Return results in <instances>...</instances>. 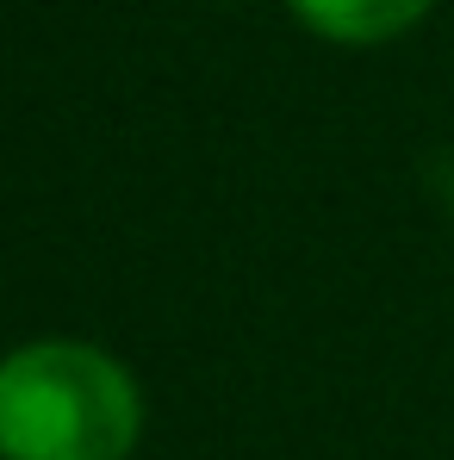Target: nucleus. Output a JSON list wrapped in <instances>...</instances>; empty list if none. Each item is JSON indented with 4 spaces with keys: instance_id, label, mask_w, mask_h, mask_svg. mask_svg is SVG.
Masks as SVG:
<instances>
[{
    "instance_id": "nucleus-2",
    "label": "nucleus",
    "mask_w": 454,
    "mask_h": 460,
    "mask_svg": "<svg viewBox=\"0 0 454 460\" xmlns=\"http://www.w3.org/2000/svg\"><path fill=\"white\" fill-rule=\"evenodd\" d=\"M293 13L336 44H379V38H398L405 25H417L430 13V0H293Z\"/></svg>"
},
{
    "instance_id": "nucleus-1",
    "label": "nucleus",
    "mask_w": 454,
    "mask_h": 460,
    "mask_svg": "<svg viewBox=\"0 0 454 460\" xmlns=\"http://www.w3.org/2000/svg\"><path fill=\"white\" fill-rule=\"evenodd\" d=\"M138 436V380L106 349L25 342L0 361V460H125Z\"/></svg>"
}]
</instances>
